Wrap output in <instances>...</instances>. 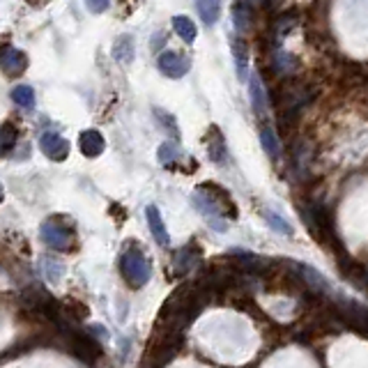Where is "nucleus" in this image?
Here are the masks:
<instances>
[{"instance_id":"nucleus-1","label":"nucleus","mask_w":368,"mask_h":368,"mask_svg":"<svg viewBox=\"0 0 368 368\" xmlns=\"http://www.w3.org/2000/svg\"><path fill=\"white\" fill-rule=\"evenodd\" d=\"M208 290L200 283H184L178 290L170 292V297L163 302L157 327H168V329L184 332L187 327L198 318L200 311L208 304Z\"/></svg>"},{"instance_id":"nucleus-15","label":"nucleus","mask_w":368,"mask_h":368,"mask_svg":"<svg viewBox=\"0 0 368 368\" xmlns=\"http://www.w3.org/2000/svg\"><path fill=\"white\" fill-rule=\"evenodd\" d=\"M113 58L122 65H129L131 60H134V39H131L129 35L118 37L116 44H113Z\"/></svg>"},{"instance_id":"nucleus-13","label":"nucleus","mask_w":368,"mask_h":368,"mask_svg":"<svg viewBox=\"0 0 368 368\" xmlns=\"http://www.w3.org/2000/svg\"><path fill=\"white\" fill-rule=\"evenodd\" d=\"M198 260H200L198 249H193V247H184V249L175 251V255H173V272H175V276L189 274V272L198 265Z\"/></svg>"},{"instance_id":"nucleus-19","label":"nucleus","mask_w":368,"mask_h":368,"mask_svg":"<svg viewBox=\"0 0 368 368\" xmlns=\"http://www.w3.org/2000/svg\"><path fill=\"white\" fill-rule=\"evenodd\" d=\"M173 30L184 39V42H193L198 35V30H196V24L191 21L189 16H173Z\"/></svg>"},{"instance_id":"nucleus-24","label":"nucleus","mask_w":368,"mask_h":368,"mask_svg":"<svg viewBox=\"0 0 368 368\" xmlns=\"http://www.w3.org/2000/svg\"><path fill=\"white\" fill-rule=\"evenodd\" d=\"M262 217H265V221L270 223L272 230L281 232V235H292V226H290V223L285 221L283 217H279L276 212H272V210H262Z\"/></svg>"},{"instance_id":"nucleus-27","label":"nucleus","mask_w":368,"mask_h":368,"mask_svg":"<svg viewBox=\"0 0 368 368\" xmlns=\"http://www.w3.org/2000/svg\"><path fill=\"white\" fill-rule=\"evenodd\" d=\"M111 5V0H86V7L90 9L92 14H101V12H106Z\"/></svg>"},{"instance_id":"nucleus-21","label":"nucleus","mask_w":368,"mask_h":368,"mask_svg":"<svg viewBox=\"0 0 368 368\" xmlns=\"http://www.w3.org/2000/svg\"><path fill=\"white\" fill-rule=\"evenodd\" d=\"M16 143H19V129L12 122H3L0 125V155H7Z\"/></svg>"},{"instance_id":"nucleus-28","label":"nucleus","mask_w":368,"mask_h":368,"mask_svg":"<svg viewBox=\"0 0 368 368\" xmlns=\"http://www.w3.org/2000/svg\"><path fill=\"white\" fill-rule=\"evenodd\" d=\"M3 196H5V193H3V184H0V203H3Z\"/></svg>"},{"instance_id":"nucleus-25","label":"nucleus","mask_w":368,"mask_h":368,"mask_svg":"<svg viewBox=\"0 0 368 368\" xmlns=\"http://www.w3.org/2000/svg\"><path fill=\"white\" fill-rule=\"evenodd\" d=\"M42 267H44V276L48 281H60L65 274V265L53 258H42Z\"/></svg>"},{"instance_id":"nucleus-23","label":"nucleus","mask_w":368,"mask_h":368,"mask_svg":"<svg viewBox=\"0 0 368 368\" xmlns=\"http://www.w3.org/2000/svg\"><path fill=\"white\" fill-rule=\"evenodd\" d=\"M157 157L159 161L163 163V166H173L178 159H180V145L175 140H166V143H161V148L157 152Z\"/></svg>"},{"instance_id":"nucleus-3","label":"nucleus","mask_w":368,"mask_h":368,"mask_svg":"<svg viewBox=\"0 0 368 368\" xmlns=\"http://www.w3.org/2000/svg\"><path fill=\"white\" fill-rule=\"evenodd\" d=\"M120 274H122V279L127 281L129 288H143L148 281H150V276H152V265L148 260V255L143 253L136 244H131V247H127L125 251H122L120 255Z\"/></svg>"},{"instance_id":"nucleus-8","label":"nucleus","mask_w":368,"mask_h":368,"mask_svg":"<svg viewBox=\"0 0 368 368\" xmlns=\"http://www.w3.org/2000/svg\"><path fill=\"white\" fill-rule=\"evenodd\" d=\"M0 69H3L7 76L24 74L28 69V56L21 48H16L12 44H0Z\"/></svg>"},{"instance_id":"nucleus-2","label":"nucleus","mask_w":368,"mask_h":368,"mask_svg":"<svg viewBox=\"0 0 368 368\" xmlns=\"http://www.w3.org/2000/svg\"><path fill=\"white\" fill-rule=\"evenodd\" d=\"M39 235H42V242L46 247H51L53 251L69 253L76 249V226L74 221L63 217V214L46 219L42 228H39Z\"/></svg>"},{"instance_id":"nucleus-18","label":"nucleus","mask_w":368,"mask_h":368,"mask_svg":"<svg viewBox=\"0 0 368 368\" xmlns=\"http://www.w3.org/2000/svg\"><path fill=\"white\" fill-rule=\"evenodd\" d=\"M260 143H262V150L267 152V155H270L272 159H279V155H281L279 138H276L274 129L267 125V122H265V125L260 127Z\"/></svg>"},{"instance_id":"nucleus-17","label":"nucleus","mask_w":368,"mask_h":368,"mask_svg":"<svg viewBox=\"0 0 368 368\" xmlns=\"http://www.w3.org/2000/svg\"><path fill=\"white\" fill-rule=\"evenodd\" d=\"M232 56H235V65H237V76L244 81L247 76V65H249V56H247V42L242 37H232Z\"/></svg>"},{"instance_id":"nucleus-10","label":"nucleus","mask_w":368,"mask_h":368,"mask_svg":"<svg viewBox=\"0 0 368 368\" xmlns=\"http://www.w3.org/2000/svg\"><path fill=\"white\" fill-rule=\"evenodd\" d=\"M39 150H42L51 161H65L69 157V140L65 136L56 134V131H46V134H42V138H39Z\"/></svg>"},{"instance_id":"nucleus-7","label":"nucleus","mask_w":368,"mask_h":368,"mask_svg":"<svg viewBox=\"0 0 368 368\" xmlns=\"http://www.w3.org/2000/svg\"><path fill=\"white\" fill-rule=\"evenodd\" d=\"M157 65H159L163 76L182 78V76H187V71L191 69V60L187 56L178 53V51H163V53L159 56V60H157Z\"/></svg>"},{"instance_id":"nucleus-11","label":"nucleus","mask_w":368,"mask_h":368,"mask_svg":"<svg viewBox=\"0 0 368 368\" xmlns=\"http://www.w3.org/2000/svg\"><path fill=\"white\" fill-rule=\"evenodd\" d=\"M205 150L208 157L217 163V166H223L228 161V150H226V138H223L221 129L217 125H210L208 136H205Z\"/></svg>"},{"instance_id":"nucleus-9","label":"nucleus","mask_w":368,"mask_h":368,"mask_svg":"<svg viewBox=\"0 0 368 368\" xmlns=\"http://www.w3.org/2000/svg\"><path fill=\"white\" fill-rule=\"evenodd\" d=\"M191 200H193V208H196L203 214V219L210 223V228L219 230V232L226 230V217H223V214L219 212V208L214 205V203L205 196V193L196 191Z\"/></svg>"},{"instance_id":"nucleus-6","label":"nucleus","mask_w":368,"mask_h":368,"mask_svg":"<svg viewBox=\"0 0 368 368\" xmlns=\"http://www.w3.org/2000/svg\"><path fill=\"white\" fill-rule=\"evenodd\" d=\"M198 191L205 193L226 219H237V205H235L232 196L223 187H219V184H214V182H205V184H200Z\"/></svg>"},{"instance_id":"nucleus-5","label":"nucleus","mask_w":368,"mask_h":368,"mask_svg":"<svg viewBox=\"0 0 368 368\" xmlns=\"http://www.w3.org/2000/svg\"><path fill=\"white\" fill-rule=\"evenodd\" d=\"M336 313H339V318L345 322V327H350L352 332L368 339V306L352 302V300H339Z\"/></svg>"},{"instance_id":"nucleus-20","label":"nucleus","mask_w":368,"mask_h":368,"mask_svg":"<svg viewBox=\"0 0 368 368\" xmlns=\"http://www.w3.org/2000/svg\"><path fill=\"white\" fill-rule=\"evenodd\" d=\"M249 92H251V101H253V111L255 116H262L267 104H265V92H262V83H260V76L253 74L249 78Z\"/></svg>"},{"instance_id":"nucleus-26","label":"nucleus","mask_w":368,"mask_h":368,"mask_svg":"<svg viewBox=\"0 0 368 368\" xmlns=\"http://www.w3.org/2000/svg\"><path fill=\"white\" fill-rule=\"evenodd\" d=\"M155 118L161 122V129H166L175 140L180 138V129L175 125V118H173L170 113H166V111H161V108H155Z\"/></svg>"},{"instance_id":"nucleus-12","label":"nucleus","mask_w":368,"mask_h":368,"mask_svg":"<svg viewBox=\"0 0 368 368\" xmlns=\"http://www.w3.org/2000/svg\"><path fill=\"white\" fill-rule=\"evenodd\" d=\"M78 148H81V152H83L88 159H95V157L101 155V152H104L106 140H104V136H101L97 129H86L83 134L78 136Z\"/></svg>"},{"instance_id":"nucleus-4","label":"nucleus","mask_w":368,"mask_h":368,"mask_svg":"<svg viewBox=\"0 0 368 368\" xmlns=\"http://www.w3.org/2000/svg\"><path fill=\"white\" fill-rule=\"evenodd\" d=\"M302 212H304V219H306V223H309V228H311L315 240H320L322 244H332L334 249L341 247L329 208L322 205V203H311V205L304 208Z\"/></svg>"},{"instance_id":"nucleus-16","label":"nucleus","mask_w":368,"mask_h":368,"mask_svg":"<svg viewBox=\"0 0 368 368\" xmlns=\"http://www.w3.org/2000/svg\"><path fill=\"white\" fill-rule=\"evenodd\" d=\"M198 12L205 26H214L221 19V0H198Z\"/></svg>"},{"instance_id":"nucleus-14","label":"nucleus","mask_w":368,"mask_h":368,"mask_svg":"<svg viewBox=\"0 0 368 368\" xmlns=\"http://www.w3.org/2000/svg\"><path fill=\"white\" fill-rule=\"evenodd\" d=\"M145 217H148V226H150V232H152V237L157 240L159 247H168V230H166V223H163L161 219V212L157 205H148L145 210Z\"/></svg>"},{"instance_id":"nucleus-22","label":"nucleus","mask_w":368,"mask_h":368,"mask_svg":"<svg viewBox=\"0 0 368 368\" xmlns=\"http://www.w3.org/2000/svg\"><path fill=\"white\" fill-rule=\"evenodd\" d=\"M12 101L21 106V108L30 111V108L35 106V90L30 88V86H16L12 90Z\"/></svg>"}]
</instances>
